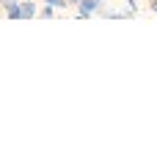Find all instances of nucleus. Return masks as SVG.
<instances>
[{
  "mask_svg": "<svg viewBox=\"0 0 157 157\" xmlns=\"http://www.w3.org/2000/svg\"><path fill=\"white\" fill-rule=\"evenodd\" d=\"M99 8H105V0H80L77 17H80V19H88V17H94Z\"/></svg>",
  "mask_w": 157,
  "mask_h": 157,
  "instance_id": "1",
  "label": "nucleus"
},
{
  "mask_svg": "<svg viewBox=\"0 0 157 157\" xmlns=\"http://www.w3.org/2000/svg\"><path fill=\"white\" fill-rule=\"evenodd\" d=\"M39 3H41V0H19V19H33V17H39Z\"/></svg>",
  "mask_w": 157,
  "mask_h": 157,
  "instance_id": "2",
  "label": "nucleus"
},
{
  "mask_svg": "<svg viewBox=\"0 0 157 157\" xmlns=\"http://www.w3.org/2000/svg\"><path fill=\"white\" fill-rule=\"evenodd\" d=\"M0 8L8 14V19H19V0H0Z\"/></svg>",
  "mask_w": 157,
  "mask_h": 157,
  "instance_id": "3",
  "label": "nucleus"
},
{
  "mask_svg": "<svg viewBox=\"0 0 157 157\" xmlns=\"http://www.w3.org/2000/svg\"><path fill=\"white\" fill-rule=\"evenodd\" d=\"M55 11H58V8H52V6H47V3H41L39 17H41V19H52V17H55Z\"/></svg>",
  "mask_w": 157,
  "mask_h": 157,
  "instance_id": "4",
  "label": "nucleus"
},
{
  "mask_svg": "<svg viewBox=\"0 0 157 157\" xmlns=\"http://www.w3.org/2000/svg\"><path fill=\"white\" fill-rule=\"evenodd\" d=\"M124 14H127V17H135V14H138V0H127Z\"/></svg>",
  "mask_w": 157,
  "mask_h": 157,
  "instance_id": "5",
  "label": "nucleus"
},
{
  "mask_svg": "<svg viewBox=\"0 0 157 157\" xmlns=\"http://www.w3.org/2000/svg\"><path fill=\"white\" fill-rule=\"evenodd\" d=\"M41 3H47V6H52V8H58V11L69 8V3H66V0H41Z\"/></svg>",
  "mask_w": 157,
  "mask_h": 157,
  "instance_id": "6",
  "label": "nucleus"
},
{
  "mask_svg": "<svg viewBox=\"0 0 157 157\" xmlns=\"http://www.w3.org/2000/svg\"><path fill=\"white\" fill-rule=\"evenodd\" d=\"M66 3H69V6H75V8L80 6V0H66Z\"/></svg>",
  "mask_w": 157,
  "mask_h": 157,
  "instance_id": "7",
  "label": "nucleus"
}]
</instances>
